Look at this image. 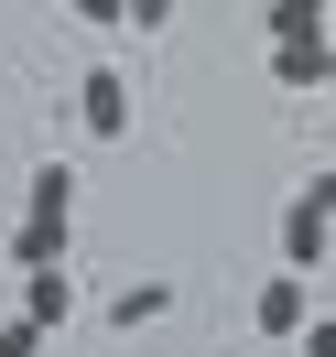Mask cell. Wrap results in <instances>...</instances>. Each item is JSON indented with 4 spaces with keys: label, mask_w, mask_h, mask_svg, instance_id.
<instances>
[{
    "label": "cell",
    "mask_w": 336,
    "mask_h": 357,
    "mask_svg": "<svg viewBox=\"0 0 336 357\" xmlns=\"http://www.w3.org/2000/svg\"><path fill=\"white\" fill-rule=\"evenodd\" d=\"M44 260H76V206H22L0 227V271H44Z\"/></svg>",
    "instance_id": "1"
},
{
    "label": "cell",
    "mask_w": 336,
    "mask_h": 357,
    "mask_svg": "<svg viewBox=\"0 0 336 357\" xmlns=\"http://www.w3.org/2000/svg\"><path fill=\"white\" fill-rule=\"evenodd\" d=\"M76 119H87V141H119V130H131V76L87 66V76H76Z\"/></svg>",
    "instance_id": "2"
},
{
    "label": "cell",
    "mask_w": 336,
    "mask_h": 357,
    "mask_svg": "<svg viewBox=\"0 0 336 357\" xmlns=\"http://www.w3.org/2000/svg\"><path fill=\"white\" fill-rule=\"evenodd\" d=\"M326 260H336V217L314 195H293L282 206V271H326Z\"/></svg>",
    "instance_id": "3"
},
{
    "label": "cell",
    "mask_w": 336,
    "mask_h": 357,
    "mask_svg": "<svg viewBox=\"0 0 336 357\" xmlns=\"http://www.w3.org/2000/svg\"><path fill=\"white\" fill-rule=\"evenodd\" d=\"M336 76V33H282L271 44V87H326Z\"/></svg>",
    "instance_id": "4"
},
{
    "label": "cell",
    "mask_w": 336,
    "mask_h": 357,
    "mask_svg": "<svg viewBox=\"0 0 336 357\" xmlns=\"http://www.w3.org/2000/svg\"><path fill=\"white\" fill-rule=\"evenodd\" d=\"M249 325H261V335H304V325H314V303H304V271H271V282L249 292Z\"/></svg>",
    "instance_id": "5"
},
{
    "label": "cell",
    "mask_w": 336,
    "mask_h": 357,
    "mask_svg": "<svg viewBox=\"0 0 336 357\" xmlns=\"http://www.w3.org/2000/svg\"><path fill=\"white\" fill-rule=\"evenodd\" d=\"M22 314L66 335V325H76V260H44V271H22Z\"/></svg>",
    "instance_id": "6"
},
{
    "label": "cell",
    "mask_w": 336,
    "mask_h": 357,
    "mask_svg": "<svg viewBox=\"0 0 336 357\" xmlns=\"http://www.w3.org/2000/svg\"><path fill=\"white\" fill-rule=\"evenodd\" d=\"M163 314H174V282H163V271H141V282H119V292H109V325H119V335L163 325Z\"/></svg>",
    "instance_id": "7"
},
{
    "label": "cell",
    "mask_w": 336,
    "mask_h": 357,
    "mask_svg": "<svg viewBox=\"0 0 336 357\" xmlns=\"http://www.w3.org/2000/svg\"><path fill=\"white\" fill-rule=\"evenodd\" d=\"M261 33H336V0H261Z\"/></svg>",
    "instance_id": "8"
},
{
    "label": "cell",
    "mask_w": 336,
    "mask_h": 357,
    "mask_svg": "<svg viewBox=\"0 0 336 357\" xmlns=\"http://www.w3.org/2000/svg\"><path fill=\"white\" fill-rule=\"evenodd\" d=\"M44 347H54V325H33V314H22V303L0 314V357H44Z\"/></svg>",
    "instance_id": "9"
},
{
    "label": "cell",
    "mask_w": 336,
    "mask_h": 357,
    "mask_svg": "<svg viewBox=\"0 0 336 357\" xmlns=\"http://www.w3.org/2000/svg\"><path fill=\"white\" fill-rule=\"evenodd\" d=\"M22 206H76V162H33V184H22Z\"/></svg>",
    "instance_id": "10"
},
{
    "label": "cell",
    "mask_w": 336,
    "mask_h": 357,
    "mask_svg": "<svg viewBox=\"0 0 336 357\" xmlns=\"http://www.w3.org/2000/svg\"><path fill=\"white\" fill-rule=\"evenodd\" d=\"M119 22H131V33H163V22H174V0H119Z\"/></svg>",
    "instance_id": "11"
},
{
    "label": "cell",
    "mask_w": 336,
    "mask_h": 357,
    "mask_svg": "<svg viewBox=\"0 0 336 357\" xmlns=\"http://www.w3.org/2000/svg\"><path fill=\"white\" fill-rule=\"evenodd\" d=\"M293 347H304V357H336V314H314V325L293 335Z\"/></svg>",
    "instance_id": "12"
},
{
    "label": "cell",
    "mask_w": 336,
    "mask_h": 357,
    "mask_svg": "<svg viewBox=\"0 0 336 357\" xmlns=\"http://www.w3.org/2000/svg\"><path fill=\"white\" fill-rule=\"evenodd\" d=\"M66 11H76V22H119V0H66Z\"/></svg>",
    "instance_id": "13"
},
{
    "label": "cell",
    "mask_w": 336,
    "mask_h": 357,
    "mask_svg": "<svg viewBox=\"0 0 336 357\" xmlns=\"http://www.w3.org/2000/svg\"><path fill=\"white\" fill-rule=\"evenodd\" d=\"M304 195H314V206H326V217H336V162H326V174H314V184H304Z\"/></svg>",
    "instance_id": "14"
},
{
    "label": "cell",
    "mask_w": 336,
    "mask_h": 357,
    "mask_svg": "<svg viewBox=\"0 0 336 357\" xmlns=\"http://www.w3.org/2000/svg\"><path fill=\"white\" fill-rule=\"evenodd\" d=\"M326 87H336V76H326Z\"/></svg>",
    "instance_id": "15"
}]
</instances>
